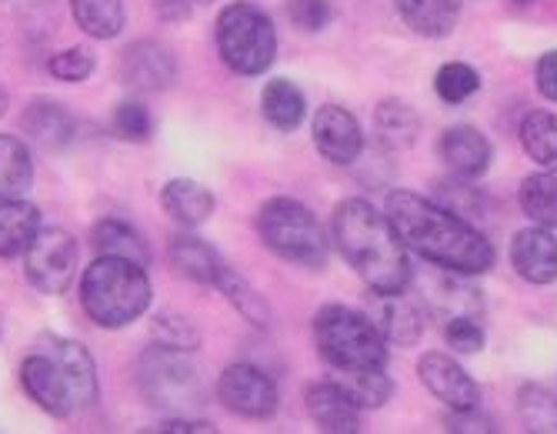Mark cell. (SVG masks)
<instances>
[{
    "mask_svg": "<svg viewBox=\"0 0 557 434\" xmlns=\"http://www.w3.org/2000/svg\"><path fill=\"white\" fill-rule=\"evenodd\" d=\"M40 231V214L24 198L0 201V258H24Z\"/></svg>",
    "mask_w": 557,
    "mask_h": 434,
    "instance_id": "23",
    "label": "cell"
},
{
    "mask_svg": "<svg viewBox=\"0 0 557 434\" xmlns=\"http://www.w3.org/2000/svg\"><path fill=\"white\" fill-rule=\"evenodd\" d=\"M444 424H447V431H465V434H487V431H494V421L491 418H484L478 408H471V411H450L447 418H444Z\"/></svg>",
    "mask_w": 557,
    "mask_h": 434,
    "instance_id": "40",
    "label": "cell"
},
{
    "mask_svg": "<svg viewBox=\"0 0 557 434\" xmlns=\"http://www.w3.org/2000/svg\"><path fill=\"white\" fill-rule=\"evenodd\" d=\"M511 264L531 284L557 281V237L550 227H524L511 240Z\"/></svg>",
    "mask_w": 557,
    "mask_h": 434,
    "instance_id": "17",
    "label": "cell"
},
{
    "mask_svg": "<svg viewBox=\"0 0 557 434\" xmlns=\"http://www.w3.org/2000/svg\"><path fill=\"white\" fill-rule=\"evenodd\" d=\"M21 124H24L27 137L37 140L40 148H47V151L64 148V144H71V137L77 134L74 117L61 104H54V101H34L24 111V121Z\"/></svg>",
    "mask_w": 557,
    "mask_h": 434,
    "instance_id": "22",
    "label": "cell"
},
{
    "mask_svg": "<svg viewBox=\"0 0 557 434\" xmlns=\"http://www.w3.org/2000/svg\"><path fill=\"white\" fill-rule=\"evenodd\" d=\"M137 388L150 408H161V411H187V408H197L200 398H205L197 368L184 358V351L164 348V345H154L140 355Z\"/></svg>",
    "mask_w": 557,
    "mask_h": 434,
    "instance_id": "8",
    "label": "cell"
},
{
    "mask_svg": "<svg viewBox=\"0 0 557 434\" xmlns=\"http://www.w3.org/2000/svg\"><path fill=\"white\" fill-rule=\"evenodd\" d=\"M384 214L397 231L400 245L434 268L474 277L487 274L497 261L494 245L468 218L414 195V190H391Z\"/></svg>",
    "mask_w": 557,
    "mask_h": 434,
    "instance_id": "1",
    "label": "cell"
},
{
    "mask_svg": "<svg viewBox=\"0 0 557 434\" xmlns=\"http://www.w3.org/2000/svg\"><path fill=\"white\" fill-rule=\"evenodd\" d=\"M21 384L30 401L54 418H67L97 401V368L90 351L58 334L40 337L34 355L24 358Z\"/></svg>",
    "mask_w": 557,
    "mask_h": 434,
    "instance_id": "3",
    "label": "cell"
},
{
    "mask_svg": "<svg viewBox=\"0 0 557 434\" xmlns=\"http://www.w3.org/2000/svg\"><path fill=\"white\" fill-rule=\"evenodd\" d=\"M444 342L458 355H478L484 348V327L478 318H450L444 324Z\"/></svg>",
    "mask_w": 557,
    "mask_h": 434,
    "instance_id": "35",
    "label": "cell"
},
{
    "mask_svg": "<svg viewBox=\"0 0 557 434\" xmlns=\"http://www.w3.org/2000/svg\"><path fill=\"white\" fill-rule=\"evenodd\" d=\"M308 411L331 434H358L361 431V408L347 398V392L337 381L308 384Z\"/></svg>",
    "mask_w": 557,
    "mask_h": 434,
    "instance_id": "18",
    "label": "cell"
},
{
    "mask_svg": "<svg viewBox=\"0 0 557 434\" xmlns=\"http://www.w3.org/2000/svg\"><path fill=\"white\" fill-rule=\"evenodd\" d=\"M304 111H308V101L294 80L287 77H274L264 94H261V114L268 124H274L277 131H294L304 121Z\"/></svg>",
    "mask_w": 557,
    "mask_h": 434,
    "instance_id": "25",
    "label": "cell"
},
{
    "mask_svg": "<svg viewBox=\"0 0 557 434\" xmlns=\"http://www.w3.org/2000/svg\"><path fill=\"white\" fill-rule=\"evenodd\" d=\"M314 144L331 164H354L364 151V131L347 108L324 104L314 117Z\"/></svg>",
    "mask_w": 557,
    "mask_h": 434,
    "instance_id": "13",
    "label": "cell"
},
{
    "mask_svg": "<svg viewBox=\"0 0 557 434\" xmlns=\"http://www.w3.org/2000/svg\"><path fill=\"white\" fill-rule=\"evenodd\" d=\"M34 184V161L27 144L14 134H0V201L24 198Z\"/></svg>",
    "mask_w": 557,
    "mask_h": 434,
    "instance_id": "24",
    "label": "cell"
},
{
    "mask_svg": "<svg viewBox=\"0 0 557 434\" xmlns=\"http://www.w3.org/2000/svg\"><path fill=\"white\" fill-rule=\"evenodd\" d=\"M314 345L334 371L387 368V342L371 314L327 305L314 314Z\"/></svg>",
    "mask_w": 557,
    "mask_h": 434,
    "instance_id": "5",
    "label": "cell"
},
{
    "mask_svg": "<svg viewBox=\"0 0 557 434\" xmlns=\"http://www.w3.org/2000/svg\"><path fill=\"white\" fill-rule=\"evenodd\" d=\"M221 61L244 77H258L274 64L277 30L271 17L255 4H227L214 24Z\"/></svg>",
    "mask_w": 557,
    "mask_h": 434,
    "instance_id": "6",
    "label": "cell"
},
{
    "mask_svg": "<svg viewBox=\"0 0 557 434\" xmlns=\"http://www.w3.org/2000/svg\"><path fill=\"white\" fill-rule=\"evenodd\" d=\"M8 111V94H4V87H0V114Z\"/></svg>",
    "mask_w": 557,
    "mask_h": 434,
    "instance_id": "44",
    "label": "cell"
},
{
    "mask_svg": "<svg viewBox=\"0 0 557 434\" xmlns=\"http://www.w3.org/2000/svg\"><path fill=\"white\" fill-rule=\"evenodd\" d=\"M150 131H154V121H150V111L137 101H127L117 108L114 114V134L124 140H147Z\"/></svg>",
    "mask_w": 557,
    "mask_h": 434,
    "instance_id": "39",
    "label": "cell"
},
{
    "mask_svg": "<svg viewBox=\"0 0 557 434\" xmlns=\"http://www.w3.org/2000/svg\"><path fill=\"white\" fill-rule=\"evenodd\" d=\"M161 204L164 211L181 224V227H200L218 208L214 195L200 184V181H190V177H174L164 184L161 190Z\"/></svg>",
    "mask_w": 557,
    "mask_h": 434,
    "instance_id": "20",
    "label": "cell"
},
{
    "mask_svg": "<svg viewBox=\"0 0 557 434\" xmlns=\"http://www.w3.org/2000/svg\"><path fill=\"white\" fill-rule=\"evenodd\" d=\"M374 131H377V140L391 151H404L411 148L418 140V131H421V117L411 104L404 101H384L377 111H374Z\"/></svg>",
    "mask_w": 557,
    "mask_h": 434,
    "instance_id": "26",
    "label": "cell"
},
{
    "mask_svg": "<svg viewBox=\"0 0 557 434\" xmlns=\"http://www.w3.org/2000/svg\"><path fill=\"white\" fill-rule=\"evenodd\" d=\"M158 431H214L211 421H190V418H177V421H164Z\"/></svg>",
    "mask_w": 557,
    "mask_h": 434,
    "instance_id": "43",
    "label": "cell"
},
{
    "mask_svg": "<svg viewBox=\"0 0 557 434\" xmlns=\"http://www.w3.org/2000/svg\"><path fill=\"white\" fill-rule=\"evenodd\" d=\"M418 374L424 381V388L450 411H471L481 408V388L478 381L454 361L450 355L431 351L418 361Z\"/></svg>",
    "mask_w": 557,
    "mask_h": 434,
    "instance_id": "12",
    "label": "cell"
},
{
    "mask_svg": "<svg viewBox=\"0 0 557 434\" xmlns=\"http://www.w3.org/2000/svg\"><path fill=\"white\" fill-rule=\"evenodd\" d=\"M258 234L264 245L294 264L304 268H324L327 264V240L311 214V208H304L294 198H271L258 211Z\"/></svg>",
    "mask_w": 557,
    "mask_h": 434,
    "instance_id": "7",
    "label": "cell"
},
{
    "mask_svg": "<svg viewBox=\"0 0 557 434\" xmlns=\"http://www.w3.org/2000/svg\"><path fill=\"white\" fill-rule=\"evenodd\" d=\"M437 151H441V161L458 177H465V181L481 177L491 168V158H494L491 140L478 127H471V124L447 127L441 134V140H437Z\"/></svg>",
    "mask_w": 557,
    "mask_h": 434,
    "instance_id": "16",
    "label": "cell"
},
{
    "mask_svg": "<svg viewBox=\"0 0 557 434\" xmlns=\"http://www.w3.org/2000/svg\"><path fill=\"white\" fill-rule=\"evenodd\" d=\"M521 144L534 164L544 171H557V114L550 111H528L521 117Z\"/></svg>",
    "mask_w": 557,
    "mask_h": 434,
    "instance_id": "27",
    "label": "cell"
},
{
    "mask_svg": "<svg viewBox=\"0 0 557 434\" xmlns=\"http://www.w3.org/2000/svg\"><path fill=\"white\" fill-rule=\"evenodd\" d=\"M154 11L164 17V21H187L190 11H194V0H154Z\"/></svg>",
    "mask_w": 557,
    "mask_h": 434,
    "instance_id": "42",
    "label": "cell"
},
{
    "mask_svg": "<svg viewBox=\"0 0 557 434\" xmlns=\"http://www.w3.org/2000/svg\"><path fill=\"white\" fill-rule=\"evenodd\" d=\"M468 277L471 274H458V271L441 268V274L424 284V295H421L428 314H437L444 321H450V318H478L481 308H484V298H481L478 287L468 284Z\"/></svg>",
    "mask_w": 557,
    "mask_h": 434,
    "instance_id": "15",
    "label": "cell"
},
{
    "mask_svg": "<svg viewBox=\"0 0 557 434\" xmlns=\"http://www.w3.org/2000/svg\"><path fill=\"white\" fill-rule=\"evenodd\" d=\"M121 77L137 90H164L177 77V61L158 40H137L121 54Z\"/></svg>",
    "mask_w": 557,
    "mask_h": 434,
    "instance_id": "14",
    "label": "cell"
},
{
    "mask_svg": "<svg viewBox=\"0 0 557 434\" xmlns=\"http://www.w3.org/2000/svg\"><path fill=\"white\" fill-rule=\"evenodd\" d=\"M218 287L224 292V298H227L250 324H255V327H268V324H271V308H268L264 295H258L255 287L247 284V277H240L234 268L224 264V271H221V277H218Z\"/></svg>",
    "mask_w": 557,
    "mask_h": 434,
    "instance_id": "32",
    "label": "cell"
},
{
    "mask_svg": "<svg viewBox=\"0 0 557 434\" xmlns=\"http://www.w3.org/2000/svg\"><path fill=\"white\" fill-rule=\"evenodd\" d=\"M368 314L377 324V331L384 334V342L397 345V348L418 345L428 327V308L421 298L408 295V287H404V292H391V295L374 292Z\"/></svg>",
    "mask_w": 557,
    "mask_h": 434,
    "instance_id": "11",
    "label": "cell"
},
{
    "mask_svg": "<svg viewBox=\"0 0 557 434\" xmlns=\"http://www.w3.org/2000/svg\"><path fill=\"white\" fill-rule=\"evenodd\" d=\"M518 414L528 431L557 434V395L544 384H524L518 392Z\"/></svg>",
    "mask_w": 557,
    "mask_h": 434,
    "instance_id": "33",
    "label": "cell"
},
{
    "mask_svg": "<svg viewBox=\"0 0 557 434\" xmlns=\"http://www.w3.org/2000/svg\"><path fill=\"white\" fill-rule=\"evenodd\" d=\"M218 398L227 411L240 418L264 421L277 411V384L268 371L255 364H231L218 381Z\"/></svg>",
    "mask_w": 557,
    "mask_h": 434,
    "instance_id": "10",
    "label": "cell"
},
{
    "mask_svg": "<svg viewBox=\"0 0 557 434\" xmlns=\"http://www.w3.org/2000/svg\"><path fill=\"white\" fill-rule=\"evenodd\" d=\"M154 337H158V345L177 348V351H194L200 342L197 331L187 324V318H177V314H161L154 324Z\"/></svg>",
    "mask_w": 557,
    "mask_h": 434,
    "instance_id": "38",
    "label": "cell"
},
{
    "mask_svg": "<svg viewBox=\"0 0 557 434\" xmlns=\"http://www.w3.org/2000/svg\"><path fill=\"white\" fill-rule=\"evenodd\" d=\"M465 0H394L397 17L408 24L418 37L441 40L461 21Z\"/></svg>",
    "mask_w": 557,
    "mask_h": 434,
    "instance_id": "19",
    "label": "cell"
},
{
    "mask_svg": "<svg viewBox=\"0 0 557 434\" xmlns=\"http://www.w3.org/2000/svg\"><path fill=\"white\" fill-rule=\"evenodd\" d=\"M334 240L344 261L371 292L391 295L411 287L414 271L408 261V248L400 245L387 214L374 211L371 201L347 198L334 208Z\"/></svg>",
    "mask_w": 557,
    "mask_h": 434,
    "instance_id": "2",
    "label": "cell"
},
{
    "mask_svg": "<svg viewBox=\"0 0 557 434\" xmlns=\"http://www.w3.org/2000/svg\"><path fill=\"white\" fill-rule=\"evenodd\" d=\"M334 381L341 384V388L347 392V398L358 405L361 411L381 408L394 395V384H391L384 368H374V371H337Z\"/></svg>",
    "mask_w": 557,
    "mask_h": 434,
    "instance_id": "31",
    "label": "cell"
},
{
    "mask_svg": "<svg viewBox=\"0 0 557 434\" xmlns=\"http://www.w3.org/2000/svg\"><path fill=\"white\" fill-rule=\"evenodd\" d=\"M71 11H74L77 27L97 40H111L124 30L121 0H71Z\"/></svg>",
    "mask_w": 557,
    "mask_h": 434,
    "instance_id": "30",
    "label": "cell"
},
{
    "mask_svg": "<svg viewBox=\"0 0 557 434\" xmlns=\"http://www.w3.org/2000/svg\"><path fill=\"white\" fill-rule=\"evenodd\" d=\"M81 305L100 327H127L150 308L147 268L127 258L100 255L81 277Z\"/></svg>",
    "mask_w": 557,
    "mask_h": 434,
    "instance_id": "4",
    "label": "cell"
},
{
    "mask_svg": "<svg viewBox=\"0 0 557 434\" xmlns=\"http://www.w3.org/2000/svg\"><path fill=\"white\" fill-rule=\"evenodd\" d=\"M90 240H94L97 255L127 258V261H137V264H144V268L150 264V251H147V245L140 240V234H137L131 224L117 221V218H104L100 224H94Z\"/></svg>",
    "mask_w": 557,
    "mask_h": 434,
    "instance_id": "28",
    "label": "cell"
},
{
    "mask_svg": "<svg viewBox=\"0 0 557 434\" xmlns=\"http://www.w3.org/2000/svg\"><path fill=\"white\" fill-rule=\"evenodd\" d=\"M194 4H211V0H194Z\"/></svg>",
    "mask_w": 557,
    "mask_h": 434,
    "instance_id": "46",
    "label": "cell"
},
{
    "mask_svg": "<svg viewBox=\"0 0 557 434\" xmlns=\"http://www.w3.org/2000/svg\"><path fill=\"white\" fill-rule=\"evenodd\" d=\"M534 77H537V90L544 94V98H547L550 104H557V51H547V54L537 61Z\"/></svg>",
    "mask_w": 557,
    "mask_h": 434,
    "instance_id": "41",
    "label": "cell"
},
{
    "mask_svg": "<svg viewBox=\"0 0 557 434\" xmlns=\"http://www.w3.org/2000/svg\"><path fill=\"white\" fill-rule=\"evenodd\" d=\"M518 204L534 224L557 227V171L531 174L518 190Z\"/></svg>",
    "mask_w": 557,
    "mask_h": 434,
    "instance_id": "29",
    "label": "cell"
},
{
    "mask_svg": "<svg viewBox=\"0 0 557 434\" xmlns=\"http://www.w3.org/2000/svg\"><path fill=\"white\" fill-rule=\"evenodd\" d=\"M47 71L54 74L58 80H64V84H81V80L90 77L94 58H90V51H84V47H71V51H61V54L50 58Z\"/></svg>",
    "mask_w": 557,
    "mask_h": 434,
    "instance_id": "36",
    "label": "cell"
},
{
    "mask_svg": "<svg viewBox=\"0 0 557 434\" xmlns=\"http://www.w3.org/2000/svg\"><path fill=\"white\" fill-rule=\"evenodd\" d=\"M81 248L61 227H40L24 251V274L40 295H64L77 274Z\"/></svg>",
    "mask_w": 557,
    "mask_h": 434,
    "instance_id": "9",
    "label": "cell"
},
{
    "mask_svg": "<svg viewBox=\"0 0 557 434\" xmlns=\"http://www.w3.org/2000/svg\"><path fill=\"white\" fill-rule=\"evenodd\" d=\"M511 4H531V0H511Z\"/></svg>",
    "mask_w": 557,
    "mask_h": 434,
    "instance_id": "45",
    "label": "cell"
},
{
    "mask_svg": "<svg viewBox=\"0 0 557 434\" xmlns=\"http://www.w3.org/2000/svg\"><path fill=\"white\" fill-rule=\"evenodd\" d=\"M287 14H290V21H294L297 30L318 34V30H324L331 24L334 8H331V0H290Z\"/></svg>",
    "mask_w": 557,
    "mask_h": 434,
    "instance_id": "37",
    "label": "cell"
},
{
    "mask_svg": "<svg viewBox=\"0 0 557 434\" xmlns=\"http://www.w3.org/2000/svg\"><path fill=\"white\" fill-rule=\"evenodd\" d=\"M168 258L177 268V274L190 277L194 284H214L218 287V277L224 271L221 255L208 245L205 237H197V234H174L171 248H168Z\"/></svg>",
    "mask_w": 557,
    "mask_h": 434,
    "instance_id": "21",
    "label": "cell"
},
{
    "mask_svg": "<svg viewBox=\"0 0 557 434\" xmlns=\"http://www.w3.org/2000/svg\"><path fill=\"white\" fill-rule=\"evenodd\" d=\"M434 90L444 104H465L471 101L474 94L481 90V74L471 67V64H461V61H450L437 71L434 77Z\"/></svg>",
    "mask_w": 557,
    "mask_h": 434,
    "instance_id": "34",
    "label": "cell"
}]
</instances>
